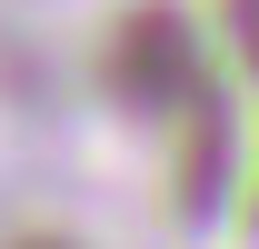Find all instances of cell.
<instances>
[{
  "label": "cell",
  "instance_id": "cell-3",
  "mask_svg": "<svg viewBox=\"0 0 259 249\" xmlns=\"http://www.w3.org/2000/svg\"><path fill=\"white\" fill-rule=\"evenodd\" d=\"M20 249H70V239H20Z\"/></svg>",
  "mask_w": 259,
  "mask_h": 249
},
{
  "label": "cell",
  "instance_id": "cell-2",
  "mask_svg": "<svg viewBox=\"0 0 259 249\" xmlns=\"http://www.w3.org/2000/svg\"><path fill=\"white\" fill-rule=\"evenodd\" d=\"M229 30H239V50H249V70H259V0H229Z\"/></svg>",
  "mask_w": 259,
  "mask_h": 249
},
{
  "label": "cell",
  "instance_id": "cell-1",
  "mask_svg": "<svg viewBox=\"0 0 259 249\" xmlns=\"http://www.w3.org/2000/svg\"><path fill=\"white\" fill-rule=\"evenodd\" d=\"M110 90H120V110H140V120H169V110H199L209 100V80H199V40L190 20L169 10V0H150V10H130L120 30H110Z\"/></svg>",
  "mask_w": 259,
  "mask_h": 249
}]
</instances>
